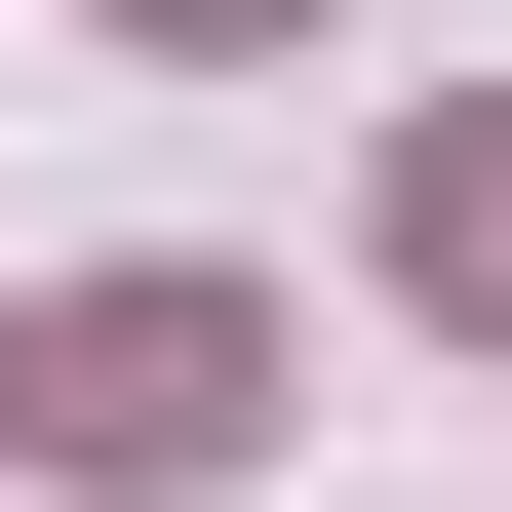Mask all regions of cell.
I'll return each instance as SVG.
<instances>
[{"instance_id": "6da1fadb", "label": "cell", "mask_w": 512, "mask_h": 512, "mask_svg": "<svg viewBox=\"0 0 512 512\" xmlns=\"http://www.w3.org/2000/svg\"><path fill=\"white\" fill-rule=\"evenodd\" d=\"M237 434H276V316H237V276H40V316H0V473H40V512H158Z\"/></svg>"}, {"instance_id": "7a4b0ae2", "label": "cell", "mask_w": 512, "mask_h": 512, "mask_svg": "<svg viewBox=\"0 0 512 512\" xmlns=\"http://www.w3.org/2000/svg\"><path fill=\"white\" fill-rule=\"evenodd\" d=\"M394 276H434V316L512 355V119H434V158H394Z\"/></svg>"}, {"instance_id": "3957f363", "label": "cell", "mask_w": 512, "mask_h": 512, "mask_svg": "<svg viewBox=\"0 0 512 512\" xmlns=\"http://www.w3.org/2000/svg\"><path fill=\"white\" fill-rule=\"evenodd\" d=\"M119 40H316V0H119Z\"/></svg>"}]
</instances>
